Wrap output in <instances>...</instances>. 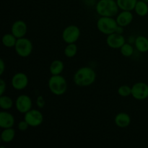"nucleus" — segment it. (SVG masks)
<instances>
[{"label":"nucleus","instance_id":"6ab92c4d","mask_svg":"<svg viewBox=\"0 0 148 148\" xmlns=\"http://www.w3.org/2000/svg\"><path fill=\"white\" fill-rule=\"evenodd\" d=\"M138 0H116L119 10L124 11H132L134 10Z\"/></svg>","mask_w":148,"mask_h":148},{"label":"nucleus","instance_id":"2eb2a0df","mask_svg":"<svg viewBox=\"0 0 148 148\" xmlns=\"http://www.w3.org/2000/svg\"><path fill=\"white\" fill-rule=\"evenodd\" d=\"M131 121V117L126 112L118 113L114 118L116 126L119 128H127L130 125Z\"/></svg>","mask_w":148,"mask_h":148},{"label":"nucleus","instance_id":"aec40b11","mask_svg":"<svg viewBox=\"0 0 148 148\" xmlns=\"http://www.w3.org/2000/svg\"><path fill=\"white\" fill-rule=\"evenodd\" d=\"M134 10L138 16L145 17L148 14V4L143 0H138Z\"/></svg>","mask_w":148,"mask_h":148},{"label":"nucleus","instance_id":"423d86ee","mask_svg":"<svg viewBox=\"0 0 148 148\" xmlns=\"http://www.w3.org/2000/svg\"><path fill=\"white\" fill-rule=\"evenodd\" d=\"M80 29L78 26L70 25L65 27L62 33V40L66 43H76L80 37Z\"/></svg>","mask_w":148,"mask_h":148},{"label":"nucleus","instance_id":"6e6552de","mask_svg":"<svg viewBox=\"0 0 148 148\" xmlns=\"http://www.w3.org/2000/svg\"><path fill=\"white\" fill-rule=\"evenodd\" d=\"M24 119L31 127H38L43 122V115L38 109H30L24 114Z\"/></svg>","mask_w":148,"mask_h":148},{"label":"nucleus","instance_id":"4468645a","mask_svg":"<svg viewBox=\"0 0 148 148\" xmlns=\"http://www.w3.org/2000/svg\"><path fill=\"white\" fill-rule=\"evenodd\" d=\"M133 20H134V15L131 11L121 10V12L118 13L116 17V20L118 23V25L124 27L130 25L132 23Z\"/></svg>","mask_w":148,"mask_h":148},{"label":"nucleus","instance_id":"f8f14e48","mask_svg":"<svg viewBox=\"0 0 148 148\" xmlns=\"http://www.w3.org/2000/svg\"><path fill=\"white\" fill-rule=\"evenodd\" d=\"M27 32V25L23 20H18L14 21L11 26V33L17 38H21L25 36Z\"/></svg>","mask_w":148,"mask_h":148},{"label":"nucleus","instance_id":"20e7f679","mask_svg":"<svg viewBox=\"0 0 148 148\" xmlns=\"http://www.w3.org/2000/svg\"><path fill=\"white\" fill-rule=\"evenodd\" d=\"M96 26L101 33L108 36L115 33L118 27V23L113 17H100L97 20Z\"/></svg>","mask_w":148,"mask_h":148},{"label":"nucleus","instance_id":"dca6fc26","mask_svg":"<svg viewBox=\"0 0 148 148\" xmlns=\"http://www.w3.org/2000/svg\"><path fill=\"white\" fill-rule=\"evenodd\" d=\"M134 46L136 49L140 53L148 51V38L144 36H139L135 38Z\"/></svg>","mask_w":148,"mask_h":148},{"label":"nucleus","instance_id":"0eeeda50","mask_svg":"<svg viewBox=\"0 0 148 148\" xmlns=\"http://www.w3.org/2000/svg\"><path fill=\"white\" fill-rule=\"evenodd\" d=\"M16 110L22 114H25L33 108V101L31 98L26 94H21L14 101Z\"/></svg>","mask_w":148,"mask_h":148},{"label":"nucleus","instance_id":"412c9836","mask_svg":"<svg viewBox=\"0 0 148 148\" xmlns=\"http://www.w3.org/2000/svg\"><path fill=\"white\" fill-rule=\"evenodd\" d=\"M17 38L12 33H6L1 38L3 46L7 48H14L17 43Z\"/></svg>","mask_w":148,"mask_h":148},{"label":"nucleus","instance_id":"7ed1b4c3","mask_svg":"<svg viewBox=\"0 0 148 148\" xmlns=\"http://www.w3.org/2000/svg\"><path fill=\"white\" fill-rule=\"evenodd\" d=\"M48 87L50 92L54 95L60 96L67 90V82L62 75H51L48 81Z\"/></svg>","mask_w":148,"mask_h":148},{"label":"nucleus","instance_id":"7c9ffc66","mask_svg":"<svg viewBox=\"0 0 148 148\" xmlns=\"http://www.w3.org/2000/svg\"><path fill=\"white\" fill-rule=\"evenodd\" d=\"M143 1H145V2L148 3V0H143Z\"/></svg>","mask_w":148,"mask_h":148},{"label":"nucleus","instance_id":"a211bd4d","mask_svg":"<svg viewBox=\"0 0 148 148\" xmlns=\"http://www.w3.org/2000/svg\"><path fill=\"white\" fill-rule=\"evenodd\" d=\"M15 130L13 129V127L11 128L3 129L2 132H1V140L2 143H10L14 140L15 137Z\"/></svg>","mask_w":148,"mask_h":148},{"label":"nucleus","instance_id":"bb28decb","mask_svg":"<svg viewBox=\"0 0 148 148\" xmlns=\"http://www.w3.org/2000/svg\"><path fill=\"white\" fill-rule=\"evenodd\" d=\"M36 106L38 108H44L45 105H46V101H45V98H43V96L42 95H39V96L37 97L36 101Z\"/></svg>","mask_w":148,"mask_h":148},{"label":"nucleus","instance_id":"c85d7f7f","mask_svg":"<svg viewBox=\"0 0 148 148\" xmlns=\"http://www.w3.org/2000/svg\"><path fill=\"white\" fill-rule=\"evenodd\" d=\"M6 69V65L5 62H4V59H0V75H2L4 74V71Z\"/></svg>","mask_w":148,"mask_h":148},{"label":"nucleus","instance_id":"5701e85b","mask_svg":"<svg viewBox=\"0 0 148 148\" xmlns=\"http://www.w3.org/2000/svg\"><path fill=\"white\" fill-rule=\"evenodd\" d=\"M78 48L77 46L74 43H69L66 46L64 50V53L65 56L67 58H73L77 53Z\"/></svg>","mask_w":148,"mask_h":148},{"label":"nucleus","instance_id":"9b49d317","mask_svg":"<svg viewBox=\"0 0 148 148\" xmlns=\"http://www.w3.org/2000/svg\"><path fill=\"white\" fill-rule=\"evenodd\" d=\"M125 43L126 39L123 34H119L115 32L107 36L106 44L111 49H120Z\"/></svg>","mask_w":148,"mask_h":148},{"label":"nucleus","instance_id":"cd10ccee","mask_svg":"<svg viewBox=\"0 0 148 148\" xmlns=\"http://www.w3.org/2000/svg\"><path fill=\"white\" fill-rule=\"evenodd\" d=\"M6 89H7V84H6V82L4 80V79L1 78L0 79V95H4Z\"/></svg>","mask_w":148,"mask_h":148},{"label":"nucleus","instance_id":"9d476101","mask_svg":"<svg viewBox=\"0 0 148 148\" xmlns=\"http://www.w3.org/2000/svg\"><path fill=\"white\" fill-rule=\"evenodd\" d=\"M29 83L27 75L23 72H17L11 79V85L16 90H23L25 89Z\"/></svg>","mask_w":148,"mask_h":148},{"label":"nucleus","instance_id":"a878e982","mask_svg":"<svg viewBox=\"0 0 148 148\" xmlns=\"http://www.w3.org/2000/svg\"><path fill=\"white\" fill-rule=\"evenodd\" d=\"M29 124L25 120H22L17 124V128L20 130V132H25L26 130H27V129L29 128Z\"/></svg>","mask_w":148,"mask_h":148},{"label":"nucleus","instance_id":"f3484780","mask_svg":"<svg viewBox=\"0 0 148 148\" xmlns=\"http://www.w3.org/2000/svg\"><path fill=\"white\" fill-rule=\"evenodd\" d=\"M64 69V62L59 59L53 60L49 66V72L51 75H62Z\"/></svg>","mask_w":148,"mask_h":148},{"label":"nucleus","instance_id":"ddd939ff","mask_svg":"<svg viewBox=\"0 0 148 148\" xmlns=\"http://www.w3.org/2000/svg\"><path fill=\"white\" fill-rule=\"evenodd\" d=\"M15 124V119L8 111H2L0 112V127L1 129L11 128Z\"/></svg>","mask_w":148,"mask_h":148},{"label":"nucleus","instance_id":"f03ea898","mask_svg":"<svg viewBox=\"0 0 148 148\" xmlns=\"http://www.w3.org/2000/svg\"><path fill=\"white\" fill-rule=\"evenodd\" d=\"M119 8L116 0H98L95 4V11L100 17L116 16Z\"/></svg>","mask_w":148,"mask_h":148},{"label":"nucleus","instance_id":"b1692460","mask_svg":"<svg viewBox=\"0 0 148 148\" xmlns=\"http://www.w3.org/2000/svg\"><path fill=\"white\" fill-rule=\"evenodd\" d=\"M120 52L121 55L124 57H131L134 53V47L132 43H125L121 48H120Z\"/></svg>","mask_w":148,"mask_h":148},{"label":"nucleus","instance_id":"1a4fd4ad","mask_svg":"<svg viewBox=\"0 0 148 148\" xmlns=\"http://www.w3.org/2000/svg\"><path fill=\"white\" fill-rule=\"evenodd\" d=\"M132 96L137 101H143L148 98V85L145 82H138L132 86Z\"/></svg>","mask_w":148,"mask_h":148},{"label":"nucleus","instance_id":"39448f33","mask_svg":"<svg viewBox=\"0 0 148 148\" xmlns=\"http://www.w3.org/2000/svg\"><path fill=\"white\" fill-rule=\"evenodd\" d=\"M14 51L19 56L22 58H27L33 52V45L31 40L25 37L17 38V43L14 46Z\"/></svg>","mask_w":148,"mask_h":148},{"label":"nucleus","instance_id":"c756f323","mask_svg":"<svg viewBox=\"0 0 148 148\" xmlns=\"http://www.w3.org/2000/svg\"><path fill=\"white\" fill-rule=\"evenodd\" d=\"M116 33H119V34H123V33H124V27H121V26L118 25V27H117L116 28Z\"/></svg>","mask_w":148,"mask_h":148},{"label":"nucleus","instance_id":"393cba45","mask_svg":"<svg viewBox=\"0 0 148 148\" xmlns=\"http://www.w3.org/2000/svg\"><path fill=\"white\" fill-rule=\"evenodd\" d=\"M118 94L121 97H129L132 95V87L127 85H121L118 88Z\"/></svg>","mask_w":148,"mask_h":148},{"label":"nucleus","instance_id":"f257e3e1","mask_svg":"<svg viewBox=\"0 0 148 148\" xmlns=\"http://www.w3.org/2000/svg\"><path fill=\"white\" fill-rule=\"evenodd\" d=\"M96 79V72L90 66H82L75 72L73 81L78 87H88L92 85Z\"/></svg>","mask_w":148,"mask_h":148},{"label":"nucleus","instance_id":"4be33fe9","mask_svg":"<svg viewBox=\"0 0 148 148\" xmlns=\"http://www.w3.org/2000/svg\"><path fill=\"white\" fill-rule=\"evenodd\" d=\"M14 105V101L8 95H1L0 97V106L4 111H9Z\"/></svg>","mask_w":148,"mask_h":148}]
</instances>
